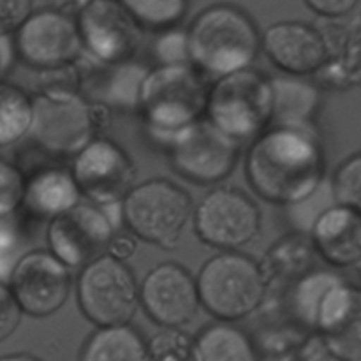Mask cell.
I'll list each match as a JSON object with an SVG mask.
<instances>
[{
	"label": "cell",
	"mask_w": 361,
	"mask_h": 361,
	"mask_svg": "<svg viewBox=\"0 0 361 361\" xmlns=\"http://www.w3.org/2000/svg\"><path fill=\"white\" fill-rule=\"evenodd\" d=\"M259 263L238 252H222L203 264L196 279L197 300L219 323L233 324L256 312L267 296Z\"/></svg>",
	"instance_id": "5b68a950"
},
{
	"label": "cell",
	"mask_w": 361,
	"mask_h": 361,
	"mask_svg": "<svg viewBox=\"0 0 361 361\" xmlns=\"http://www.w3.org/2000/svg\"><path fill=\"white\" fill-rule=\"evenodd\" d=\"M140 303L159 326L182 328L200 307L196 279L178 263L157 264L141 282Z\"/></svg>",
	"instance_id": "2e32d148"
},
{
	"label": "cell",
	"mask_w": 361,
	"mask_h": 361,
	"mask_svg": "<svg viewBox=\"0 0 361 361\" xmlns=\"http://www.w3.org/2000/svg\"><path fill=\"white\" fill-rule=\"evenodd\" d=\"M331 196L338 207L361 208V157L353 154L337 166L331 178Z\"/></svg>",
	"instance_id": "f546056e"
},
{
	"label": "cell",
	"mask_w": 361,
	"mask_h": 361,
	"mask_svg": "<svg viewBox=\"0 0 361 361\" xmlns=\"http://www.w3.org/2000/svg\"><path fill=\"white\" fill-rule=\"evenodd\" d=\"M245 176L268 203H305L319 190L324 176V154L316 130L268 127L250 143Z\"/></svg>",
	"instance_id": "6da1fadb"
},
{
	"label": "cell",
	"mask_w": 361,
	"mask_h": 361,
	"mask_svg": "<svg viewBox=\"0 0 361 361\" xmlns=\"http://www.w3.org/2000/svg\"><path fill=\"white\" fill-rule=\"evenodd\" d=\"M204 118L238 145L252 143L270 127V78L249 67L215 80L208 92Z\"/></svg>",
	"instance_id": "277c9868"
},
{
	"label": "cell",
	"mask_w": 361,
	"mask_h": 361,
	"mask_svg": "<svg viewBox=\"0 0 361 361\" xmlns=\"http://www.w3.org/2000/svg\"><path fill=\"white\" fill-rule=\"evenodd\" d=\"M210 81L190 63L148 71L140 94V111L148 133L171 141L185 127L204 118Z\"/></svg>",
	"instance_id": "3957f363"
},
{
	"label": "cell",
	"mask_w": 361,
	"mask_h": 361,
	"mask_svg": "<svg viewBox=\"0 0 361 361\" xmlns=\"http://www.w3.org/2000/svg\"><path fill=\"white\" fill-rule=\"evenodd\" d=\"M337 361H361V296L345 279L331 286L317 305L314 328Z\"/></svg>",
	"instance_id": "e0dca14e"
},
{
	"label": "cell",
	"mask_w": 361,
	"mask_h": 361,
	"mask_svg": "<svg viewBox=\"0 0 361 361\" xmlns=\"http://www.w3.org/2000/svg\"><path fill=\"white\" fill-rule=\"evenodd\" d=\"M341 275L326 270H314L300 281L293 282L288 293V310L295 321L302 326L312 330L317 305L324 293L341 282Z\"/></svg>",
	"instance_id": "484cf974"
},
{
	"label": "cell",
	"mask_w": 361,
	"mask_h": 361,
	"mask_svg": "<svg viewBox=\"0 0 361 361\" xmlns=\"http://www.w3.org/2000/svg\"><path fill=\"white\" fill-rule=\"evenodd\" d=\"M81 194L71 171L63 168H41L25 178L21 208L39 219H55L80 204Z\"/></svg>",
	"instance_id": "7402d4cb"
},
{
	"label": "cell",
	"mask_w": 361,
	"mask_h": 361,
	"mask_svg": "<svg viewBox=\"0 0 361 361\" xmlns=\"http://www.w3.org/2000/svg\"><path fill=\"white\" fill-rule=\"evenodd\" d=\"M80 88L78 94L88 102L106 109L137 111L140 94L148 67L136 60L120 63H101L81 56L76 62Z\"/></svg>",
	"instance_id": "ac0fdd59"
},
{
	"label": "cell",
	"mask_w": 361,
	"mask_h": 361,
	"mask_svg": "<svg viewBox=\"0 0 361 361\" xmlns=\"http://www.w3.org/2000/svg\"><path fill=\"white\" fill-rule=\"evenodd\" d=\"M150 361H194V337L180 328H162L147 342Z\"/></svg>",
	"instance_id": "f1b7e54d"
},
{
	"label": "cell",
	"mask_w": 361,
	"mask_h": 361,
	"mask_svg": "<svg viewBox=\"0 0 361 361\" xmlns=\"http://www.w3.org/2000/svg\"><path fill=\"white\" fill-rule=\"evenodd\" d=\"M81 197L94 207H113L136 185V164L130 155L108 137H95L74 157L71 169Z\"/></svg>",
	"instance_id": "4fadbf2b"
},
{
	"label": "cell",
	"mask_w": 361,
	"mask_h": 361,
	"mask_svg": "<svg viewBox=\"0 0 361 361\" xmlns=\"http://www.w3.org/2000/svg\"><path fill=\"white\" fill-rule=\"evenodd\" d=\"M83 53L101 63H120L134 60L143 30L123 2L94 0L78 6L74 13Z\"/></svg>",
	"instance_id": "30bf717a"
},
{
	"label": "cell",
	"mask_w": 361,
	"mask_h": 361,
	"mask_svg": "<svg viewBox=\"0 0 361 361\" xmlns=\"http://www.w3.org/2000/svg\"><path fill=\"white\" fill-rule=\"evenodd\" d=\"M78 305L97 328L126 326L140 307V286L126 264L102 256L81 268Z\"/></svg>",
	"instance_id": "52a82bcc"
},
{
	"label": "cell",
	"mask_w": 361,
	"mask_h": 361,
	"mask_svg": "<svg viewBox=\"0 0 361 361\" xmlns=\"http://www.w3.org/2000/svg\"><path fill=\"white\" fill-rule=\"evenodd\" d=\"M14 51L37 73L74 66L83 56L74 13L59 7L34 9L14 32Z\"/></svg>",
	"instance_id": "9c48e42d"
},
{
	"label": "cell",
	"mask_w": 361,
	"mask_h": 361,
	"mask_svg": "<svg viewBox=\"0 0 361 361\" xmlns=\"http://www.w3.org/2000/svg\"><path fill=\"white\" fill-rule=\"evenodd\" d=\"M309 238L317 256L330 267H356L361 259L360 210L338 204L326 208L314 221Z\"/></svg>",
	"instance_id": "ffe728a7"
},
{
	"label": "cell",
	"mask_w": 361,
	"mask_h": 361,
	"mask_svg": "<svg viewBox=\"0 0 361 361\" xmlns=\"http://www.w3.org/2000/svg\"><path fill=\"white\" fill-rule=\"evenodd\" d=\"M168 147L175 171L197 185H212L228 178L240 155V145L207 118L180 130Z\"/></svg>",
	"instance_id": "7c38bea8"
},
{
	"label": "cell",
	"mask_w": 361,
	"mask_h": 361,
	"mask_svg": "<svg viewBox=\"0 0 361 361\" xmlns=\"http://www.w3.org/2000/svg\"><path fill=\"white\" fill-rule=\"evenodd\" d=\"M21 316L23 312L18 307L9 286L0 281V342L7 341L18 330Z\"/></svg>",
	"instance_id": "836d02e7"
},
{
	"label": "cell",
	"mask_w": 361,
	"mask_h": 361,
	"mask_svg": "<svg viewBox=\"0 0 361 361\" xmlns=\"http://www.w3.org/2000/svg\"><path fill=\"white\" fill-rule=\"evenodd\" d=\"M80 361H150L147 353V341L133 328L109 326L97 328L85 341Z\"/></svg>",
	"instance_id": "d4e9b609"
},
{
	"label": "cell",
	"mask_w": 361,
	"mask_h": 361,
	"mask_svg": "<svg viewBox=\"0 0 361 361\" xmlns=\"http://www.w3.org/2000/svg\"><path fill=\"white\" fill-rule=\"evenodd\" d=\"M34 9L30 0H0V39L14 34Z\"/></svg>",
	"instance_id": "d6a6232c"
},
{
	"label": "cell",
	"mask_w": 361,
	"mask_h": 361,
	"mask_svg": "<svg viewBox=\"0 0 361 361\" xmlns=\"http://www.w3.org/2000/svg\"><path fill=\"white\" fill-rule=\"evenodd\" d=\"M141 30L161 32L178 27L185 16L189 4L185 0H133L123 2Z\"/></svg>",
	"instance_id": "83f0119b"
},
{
	"label": "cell",
	"mask_w": 361,
	"mask_h": 361,
	"mask_svg": "<svg viewBox=\"0 0 361 361\" xmlns=\"http://www.w3.org/2000/svg\"><path fill=\"white\" fill-rule=\"evenodd\" d=\"M137 250V238L130 233H122V231H115V235L111 236V242L108 245V252L106 256L113 257V259L123 261L130 259V257L136 254Z\"/></svg>",
	"instance_id": "d590c367"
},
{
	"label": "cell",
	"mask_w": 361,
	"mask_h": 361,
	"mask_svg": "<svg viewBox=\"0 0 361 361\" xmlns=\"http://www.w3.org/2000/svg\"><path fill=\"white\" fill-rule=\"evenodd\" d=\"M95 123L90 104L80 94H35L28 134L49 155L76 157L92 140Z\"/></svg>",
	"instance_id": "ba28073f"
},
{
	"label": "cell",
	"mask_w": 361,
	"mask_h": 361,
	"mask_svg": "<svg viewBox=\"0 0 361 361\" xmlns=\"http://www.w3.org/2000/svg\"><path fill=\"white\" fill-rule=\"evenodd\" d=\"M0 361H41L37 356L27 355V353H16V355L0 356Z\"/></svg>",
	"instance_id": "8d00e7d4"
},
{
	"label": "cell",
	"mask_w": 361,
	"mask_h": 361,
	"mask_svg": "<svg viewBox=\"0 0 361 361\" xmlns=\"http://www.w3.org/2000/svg\"><path fill=\"white\" fill-rule=\"evenodd\" d=\"M271 83L270 127L314 130L321 108V90L305 78L277 76Z\"/></svg>",
	"instance_id": "44dd1931"
},
{
	"label": "cell",
	"mask_w": 361,
	"mask_h": 361,
	"mask_svg": "<svg viewBox=\"0 0 361 361\" xmlns=\"http://www.w3.org/2000/svg\"><path fill=\"white\" fill-rule=\"evenodd\" d=\"M32 97L21 87L0 81V148L23 140L30 130Z\"/></svg>",
	"instance_id": "4316f807"
},
{
	"label": "cell",
	"mask_w": 361,
	"mask_h": 361,
	"mask_svg": "<svg viewBox=\"0 0 361 361\" xmlns=\"http://www.w3.org/2000/svg\"><path fill=\"white\" fill-rule=\"evenodd\" d=\"M120 204L130 235L162 249L176 247L194 212L189 192L166 178L134 185Z\"/></svg>",
	"instance_id": "8992f818"
},
{
	"label": "cell",
	"mask_w": 361,
	"mask_h": 361,
	"mask_svg": "<svg viewBox=\"0 0 361 361\" xmlns=\"http://www.w3.org/2000/svg\"><path fill=\"white\" fill-rule=\"evenodd\" d=\"M25 175L18 166L0 157V219H9L23 203Z\"/></svg>",
	"instance_id": "4dcf8cb0"
},
{
	"label": "cell",
	"mask_w": 361,
	"mask_h": 361,
	"mask_svg": "<svg viewBox=\"0 0 361 361\" xmlns=\"http://www.w3.org/2000/svg\"><path fill=\"white\" fill-rule=\"evenodd\" d=\"M194 229L207 245L235 252L259 235V207L242 190L219 187L194 210Z\"/></svg>",
	"instance_id": "8fae6325"
},
{
	"label": "cell",
	"mask_w": 361,
	"mask_h": 361,
	"mask_svg": "<svg viewBox=\"0 0 361 361\" xmlns=\"http://www.w3.org/2000/svg\"><path fill=\"white\" fill-rule=\"evenodd\" d=\"M305 6L319 16L334 20L351 14L356 7H360V2L358 0H307Z\"/></svg>",
	"instance_id": "e575fe53"
},
{
	"label": "cell",
	"mask_w": 361,
	"mask_h": 361,
	"mask_svg": "<svg viewBox=\"0 0 361 361\" xmlns=\"http://www.w3.org/2000/svg\"><path fill=\"white\" fill-rule=\"evenodd\" d=\"M261 49L288 76L317 74L328 62L326 44L319 28L305 21H279L261 35Z\"/></svg>",
	"instance_id": "d6986e66"
},
{
	"label": "cell",
	"mask_w": 361,
	"mask_h": 361,
	"mask_svg": "<svg viewBox=\"0 0 361 361\" xmlns=\"http://www.w3.org/2000/svg\"><path fill=\"white\" fill-rule=\"evenodd\" d=\"M115 226L102 208L80 203L48 226L49 252L67 268H85L106 256Z\"/></svg>",
	"instance_id": "5bb4252c"
},
{
	"label": "cell",
	"mask_w": 361,
	"mask_h": 361,
	"mask_svg": "<svg viewBox=\"0 0 361 361\" xmlns=\"http://www.w3.org/2000/svg\"><path fill=\"white\" fill-rule=\"evenodd\" d=\"M317 254L309 235L289 233L271 245L259 264L264 279L268 281L293 282L314 271Z\"/></svg>",
	"instance_id": "603a6c76"
},
{
	"label": "cell",
	"mask_w": 361,
	"mask_h": 361,
	"mask_svg": "<svg viewBox=\"0 0 361 361\" xmlns=\"http://www.w3.org/2000/svg\"><path fill=\"white\" fill-rule=\"evenodd\" d=\"M9 289L23 314L48 317L66 305L71 293V274L49 250H32L14 263Z\"/></svg>",
	"instance_id": "9a60e30c"
},
{
	"label": "cell",
	"mask_w": 361,
	"mask_h": 361,
	"mask_svg": "<svg viewBox=\"0 0 361 361\" xmlns=\"http://www.w3.org/2000/svg\"><path fill=\"white\" fill-rule=\"evenodd\" d=\"M159 67L187 66L189 62V44H187V32L182 28H171L157 34L152 46Z\"/></svg>",
	"instance_id": "1f68e13d"
},
{
	"label": "cell",
	"mask_w": 361,
	"mask_h": 361,
	"mask_svg": "<svg viewBox=\"0 0 361 361\" xmlns=\"http://www.w3.org/2000/svg\"><path fill=\"white\" fill-rule=\"evenodd\" d=\"M194 361H261L252 338L229 323H215L194 338Z\"/></svg>",
	"instance_id": "cb8c5ba5"
},
{
	"label": "cell",
	"mask_w": 361,
	"mask_h": 361,
	"mask_svg": "<svg viewBox=\"0 0 361 361\" xmlns=\"http://www.w3.org/2000/svg\"><path fill=\"white\" fill-rule=\"evenodd\" d=\"M6 37H2L0 39V76H2L4 74V71H6V67H7V59H6V53H4V48H2V41Z\"/></svg>",
	"instance_id": "74e56055"
},
{
	"label": "cell",
	"mask_w": 361,
	"mask_h": 361,
	"mask_svg": "<svg viewBox=\"0 0 361 361\" xmlns=\"http://www.w3.org/2000/svg\"><path fill=\"white\" fill-rule=\"evenodd\" d=\"M189 62L208 81L249 69L261 51V32L247 11L212 4L187 28Z\"/></svg>",
	"instance_id": "7a4b0ae2"
}]
</instances>
